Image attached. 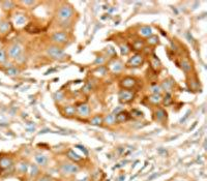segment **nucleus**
<instances>
[{
    "mask_svg": "<svg viewBox=\"0 0 207 181\" xmlns=\"http://www.w3.org/2000/svg\"><path fill=\"white\" fill-rule=\"evenodd\" d=\"M139 34H140L142 38H148L149 36L152 35L151 27H149V26H143V27H141L140 30H139Z\"/></svg>",
    "mask_w": 207,
    "mask_h": 181,
    "instance_id": "obj_14",
    "label": "nucleus"
},
{
    "mask_svg": "<svg viewBox=\"0 0 207 181\" xmlns=\"http://www.w3.org/2000/svg\"><path fill=\"white\" fill-rule=\"evenodd\" d=\"M130 114H132L130 116H133V117H141V116H142V112L136 110V109H134V110L130 112Z\"/></svg>",
    "mask_w": 207,
    "mask_h": 181,
    "instance_id": "obj_37",
    "label": "nucleus"
},
{
    "mask_svg": "<svg viewBox=\"0 0 207 181\" xmlns=\"http://www.w3.org/2000/svg\"><path fill=\"white\" fill-rule=\"evenodd\" d=\"M158 41H160V40H158V35H153V34L147 38V43L149 46H156L158 43Z\"/></svg>",
    "mask_w": 207,
    "mask_h": 181,
    "instance_id": "obj_26",
    "label": "nucleus"
},
{
    "mask_svg": "<svg viewBox=\"0 0 207 181\" xmlns=\"http://www.w3.org/2000/svg\"><path fill=\"white\" fill-rule=\"evenodd\" d=\"M123 63L121 62L120 60H118V59H114V60H112V61H110L109 62V64H108V67L107 68H109L110 69L112 73H119V71H121L123 69Z\"/></svg>",
    "mask_w": 207,
    "mask_h": 181,
    "instance_id": "obj_8",
    "label": "nucleus"
},
{
    "mask_svg": "<svg viewBox=\"0 0 207 181\" xmlns=\"http://www.w3.org/2000/svg\"><path fill=\"white\" fill-rule=\"evenodd\" d=\"M91 89H92L91 85H90V84H86V85L84 86V88H83V92L88 93V92H90V91H91Z\"/></svg>",
    "mask_w": 207,
    "mask_h": 181,
    "instance_id": "obj_38",
    "label": "nucleus"
},
{
    "mask_svg": "<svg viewBox=\"0 0 207 181\" xmlns=\"http://www.w3.org/2000/svg\"><path fill=\"white\" fill-rule=\"evenodd\" d=\"M74 16V10L69 5H62L57 13V17L61 21H69Z\"/></svg>",
    "mask_w": 207,
    "mask_h": 181,
    "instance_id": "obj_2",
    "label": "nucleus"
},
{
    "mask_svg": "<svg viewBox=\"0 0 207 181\" xmlns=\"http://www.w3.org/2000/svg\"><path fill=\"white\" fill-rule=\"evenodd\" d=\"M61 172L63 174H66V175H71V174H75L79 171V167L75 163H63L61 165L60 168Z\"/></svg>",
    "mask_w": 207,
    "mask_h": 181,
    "instance_id": "obj_7",
    "label": "nucleus"
},
{
    "mask_svg": "<svg viewBox=\"0 0 207 181\" xmlns=\"http://www.w3.org/2000/svg\"><path fill=\"white\" fill-rule=\"evenodd\" d=\"M7 74L10 76H17L19 74V71L17 68H14V67H10V68H8Z\"/></svg>",
    "mask_w": 207,
    "mask_h": 181,
    "instance_id": "obj_35",
    "label": "nucleus"
},
{
    "mask_svg": "<svg viewBox=\"0 0 207 181\" xmlns=\"http://www.w3.org/2000/svg\"><path fill=\"white\" fill-rule=\"evenodd\" d=\"M8 55L14 59H19L22 56V47L20 45H13L8 50Z\"/></svg>",
    "mask_w": 207,
    "mask_h": 181,
    "instance_id": "obj_9",
    "label": "nucleus"
},
{
    "mask_svg": "<svg viewBox=\"0 0 207 181\" xmlns=\"http://www.w3.org/2000/svg\"><path fill=\"white\" fill-rule=\"evenodd\" d=\"M63 113H64L65 116L67 117H73L76 115V107L75 106H71V104H69V106H65L64 108H63Z\"/></svg>",
    "mask_w": 207,
    "mask_h": 181,
    "instance_id": "obj_15",
    "label": "nucleus"
},
{
    "mask_svg": "<svg viewBox=\"0 0 207 181\" xmlns=\"http://www.w3.org/2000/svg\"><path fill=\"white\" fill-rule=\"evenodd\" d=\"M13 4H14V3H13L12 1H4V2H2V5H3L4 10H10V8H12Z\"/></svg>",
    "mask_w": 207,
    "mask_h": 181,
    "instance_id": "obj_36",
    "label": "nucleus"
},
{
    "mask_svg": "<svg viewBox=\"0 0 207 181\" xmlns=\"http://www.w3.org/2000/svg\"><path fill=\"white\" fill-rule=\"evenodd\" d=\"M120 52L122 55H127L128 53L130 52V47H128L127 45H125V43H122V45H120Z\"/></svg>",
    "mask_w": 207,
    "mask_h": 181,
    "instance_id": "obj_30",
    "label": "nucleus"
},
{
    "mask_svg": "<svg viewBox=\"0 0 207 181\" xmlns=\"http://www.w3.org/2000/svg\"><path fill=\"white\" fill-rule=\"evenodd\" d=\"M154 117L158 121H164L166 118H167V113L164 109L158 108L155 110V113H154Z\"/></svg>",
    "mask_w": 207,
    "mask_h": 181,
    "instance_id": "obj_13",
    "label": "nucleus"
},
{
    "mask_svg": "<svg viewBox=\"0 0 207 181\" xmlns=\"http://www.w3.org/2000/svg\"><path fill=\"white\" fill-rule=\"evenodd\" d=\"M148 101H149V102H151L152 104H158L162 102L163 97L161 94H152L148 97Z\"/></svg>",
    "mask_w": 207,
    "mask_h": 181,
    "instance_id": "obj_19",
    "label": "nucleus"
},
{
    "mask_svg": "<svg viewBox=\"0 0 207 181\" xmlns=\"http://www.w3.org/2000/svg\"><path fill=\"white\" fill-rule=\"evenodd\" d=\"M92 74H93V76H95V77H97V78H103L108 74V68H107L106 66H103V65H102V66L97 67V69H94V71H92Z\"/></svg>",
    "mask_w": 207,
    "mask_h": 181,
    "instance_id": "obj_12",
    "label": "nucleus"
},
{
    "mask_svg": "<svg viewBox=\"0 0 207 181\" xmlns=\"http://www.w3.org/2000/svg\"><path fill=\"white\" fill-rule=\"evenodd\" d=\"M181 68H182V71H186V73H189V71H192V63L186 59L182 60L181 61Z\"/></svg>",
    "mask_w": 207,
    "mask_h": 181,
    "instance_id": "obj_23",
    "label": "nucleus"
},
{
    "mask_svg": "<svg viewBox=\"0 0 207 181\" xmlns=\"http://www.w3.org/2000/svg\"><path fill=\"white\" fill-rule=\"evenodd\" d=\"M35 160L40 166H46L48 163L47 156L43 155V154H38V155L35 156Z\"/></svg>",
    "mask_w": 207,
    "mask_h": 181,
    "instance_id": "obj_21",
    "label": "nucleus"
},
{
    "mask_svg": "<svg viewBox=\"0 0 207 181\" xmlns=\"http://www.w3.org/2000/svg\"><path fill=\"white\" fill-rule=\"evenodd\" d=\"M173 87H174V81L172 79L165 80L162 83V85H161L162 90H164L166 93H169V94H171V91L173 90Z\"/></svg>",
    "mask_w": 207,
    "mask_h": 181,
    "instance_id": "obj_11",
    "label": "nucleus"
},
{
    "mask_svg": "<svg viewBox=\"0 0 207 181\" xmlns=\"http://www.w3.org/2000/svg\"><path fill=\"white\" fill-rule=\"evenodd\" d=\"M118 97L121 102L127 104V102H130L135 99V93L132 90H128V89H122V90L119 91Z\"/></svg>",
    "mask_w": 207,
    "mask_h": 181,
    "instance_id": "obj_4",
    "label": "nucleus"
},
{
    "mask_svg": "<svg viewBox=\"0 0 207 181\" xmlns=\"http://www.w3.org/2000/svg\"><path fill=\"white\" fill-rule=\"evenodd\" d=\"M143 62H144V57H143L142 54L136 53L128 59V61L126 62V65L128 67H139L143 64Z\"/></svg>",
    "mask_w": 207,
    "mask_h": 181,
    "instance_id": "obj_3",
    "label": "nucleus"
},
{
    "mask_svg": "<svg viewBox=\"0 0 207 181\" xmlns=\"http://www.w3.org/2000/svg\"><path fill=\"white\" fill-rule=\"evenodd\" d=\"M105 62H106V58H105L104 56H99V57H97V59L94 60V64L99 65V66H102Z\"/></svg>",
    "mask_w": 207,
    "mask_h": 181,
    "instance_id": "obj_32",
    "label": "nucleus"
},
{
    "mask_svg": "<svg viewBox=\"0 0 207 181\" xmlns=\"http://www.w3.org/2000/svg\"><path fill=\"white\" fill-rule=\"evenodd\" d=\"M51 40L55 43H57V45H63V43H67V40H69V35H67L64 31H57V32H54V33L52 34Z\"/></svg>",
    "mask_w": 207,
    "mask_h": 181,
    "instance_id": "obj_5",
    "label": "nucleus"
},
{
    "mask_svg": "<svg viewBox=\"0 0 207 181\" xmlns=\"http://www.w3.org/2000/svg\"><path fill=\"white\" fill-rule=\"evenodd\" d=\"M10 30V24L6 21H3L0 23V32L1 33H6Z\"/></svg>",
    "mask_w": 207,
    "mask_h": 181,
    "instance_id": "obj_24",
    "label": "nucleus"
},
{
    "mask_svg": "<svg viewBox=\"0 0 207 181\" xmlns=\"http://www.w3.org/2000/svg\"><path fill=\"white\" fill-rule=\"evenodd\" d=\"M104 121V118L101 116V115H97V116H93L92 118L90 119V124L92 125H101Z\"/></svg>",
    "mask_w": 207,
    "mask_h": 181,
    "instance_id": "obj_22",
    "label": "nucleus"
},
{
    "mask_svg": "<svg viewBox=\"0 0 207 181\" xmlns=\"http://www.w3.org/2000/svg\"><path fill=\"white\" fill-rule=\"evenodd\" d=\"M128 118H130V114L127 112H125V111H121L120 113H118L116 115V122H118V123L124 122L128 120Z\"/></svg>",
    "mask_w": 207,
    "mask_h": 181,
    "instance_id": "obj_16",
    "label": "nucleus"
},
{
    "mask_svg": "<svg viewBox=\"0 0 207 181\" xmlns=\"http://www.w3.org/2000/svg\"><path fill=\"white\" fill-rule=\"evenodd\" d=\"M76 114L81 118H87L90 116V107L87 104H79L76 107Z\"/></svg>",
    "mask_w": 207,
    "mask_h": 181,
    "instance_id": "obj_6",
    "label": "nucleus"
},
{
    "mask_svg": "<svg viewBox=\"0 0 207 181\" xmlns=\"http://www.w3.org/2000/svg\"><path fill=\"white\" fill-rule=\"evenodd\" d=\"M54 99H55L56 101L60 102L64 99V94H63V92H61V91H58V92H56L55 95H54Z\"/></svg>",
    "mask_w": 207,
    "mask_h": 181,
    "instance_id": "obj_33",
    "label": "nucleus"
},
{
    "mask_svg": "<svg viewBox=\"0 0 207 181\" xmlns=\"http://www.w3.org/2000/svg\"><path fill=\"white\" fill-rule=\"evenodd\" d=\"M6 61V54L3 49H0V63H3Z\"/></svg>",
    "mask_w": 207,
    "mask_h": 181,
    "instance_id": "obj_34",
    "label": "nucleus"
},
{
    "mask_svg": "<svg viewBox=\"0 0 207 181\" xmlns=\"http://www.w3.org/2000/svg\"><path fill=\"white\" fill-rule=\"evenodd\" d=\"M162 102H164V104H166V106H169V104H172V102H173V99H172L171 94H169V93H166L165 97H164V99H163V101H162Z\"/></svg>",
    "mask_w": 207,
    "mask_h": 181,
    "instance_id": "obj_31",
    "label": "nucleus"
},
{
    "mask_svg": "<svg viewBox=\"0 0 207 181\" xmlns=\"http://www.w3.org/2000/svg\"><path fill=\"white\" fill-rule=\"evenodd\" d=\"M67 156H69V158H71V160H74V161H80V160H82L81 156L78 155V154L76 153L74 150H69V151H67Z\"/></svg>",
    "mask_w": 207,
    "mask_h": 181,
    "instance_id": "obj_25",
    "label": "nucleus"
},
{
    "mask_svg": "<svg viewBox=\"0 0 207 181\" xmlns=\"http://www.w3.org/2000/svg\"><path fill=\"white\" fill-rule=\"evenodd\" d=\"M136 84H137L136 79L132 77H125L120 82V85L123 89H132L133 87L136 86Z\"/></svg>",
    "mask_w": 207,
    "mask_h": 181,
    "instance_id": "obj_10",
    "label": "nucleus"
},
{
    "mask_svg": "<svg viewBox=\"0 0 207 181\" xmlns=\"http://www.w3.org/2000/svg\"><path fill=\"white\" fill-rule=\"evenodd\" d=\"M15 22H16L17 25H24L26 23V17L23 16V15H18L15 19Z\"/></svg>",
    "mask_w": 207,
    "mask_h": 181,
    "instance_id": "obj_29",
    "label": "nucleus"
},
{
    "mask_svg": "<svg viewBox=\"0 0 207 181\" xmlns=\"http://www.w3.org/2000/svg\"><path fill=\"white\" fill-rule=\"evenodd\" d=\"M12 165V160H10L8 157H3L0 160V167L2 168H7Z\"/></svg>",
    "mask_w": 207,
    "mask_h": 181,
    "instance_id": "obj_28",
    "label": "nucleus"
},
{
    "mask_svg": "<svg viewBox=\"0 0 207 181\" xmlns=\"http://www.w3.org/2000/svg\"><path fill=\"white\" fill-rule=\"evenodd\" d=\"M150 64H151V67L153 69H155V71H158V69L161 68V66H162V63H161L160 59H158L156 56H151V59H150Z\"/></svg>",
    "mask_w": 207,
    "mask_h": 181,
    "instance_id": "obj_17",
    "label": "nucleus"
},
{
    "mask_svg": "<svg viewBox=\"0 0 207 181\" xmlns=\"http://www.w3.org/2000/svg\"><path fill=\"white\" fill-rule=\"evenodd\" d=\"M103 123H106L107 125H113L116 123V115L114 114H109L104 118Z\"/></svg>",
    "mask_w": 207,
    "mask_h": 181,
    "instance_id": "obj_18",
    "label": "nucleus"
},
{
    "mask_svg": "<svg viewBox=\"0 0 207 181\" xmlns=\"http://www.w3.org/2000/svg\"><path fill=\"white\" fill-rule=\"evenodd\" d=\"M150 90H151L152 94H161V92H162L161 85H158V84H152L151 86H150Z\"/></svg>",
    "mask_w": 207,
    "mask_h": 181,
    "instance_id": "obj_27",
    "label": "nucleus"
},
{
    "mask_svg": "<svg viewBox=\"0 0 207 181\" xmlns=\"http://www.w3.org/2000/svg\"><path fill=\"white\" fill-rule=\"evenodd\" d=\"M47 54L52 58V59L55 60H65L69 56L64 53V51L58 46H50L49 48L47 49Z\"/></svg>",
    "mask_w": 207,
    "mask_h": 181,
    "instance_id": "obj_1",
    "label": "nucleus"
},
{
    "mask_svg": "<svg viewBox=\"0 0 207 181\" xmlns=\"http://www.w3.org/2000/svg\"><path fill=\"white\" fill-rule=\"evenodd\" d=\"M144 46H145V43L144 40H136L133 43V49L136 50V51H140V50H143L144 49Z\"/></svg>",
    "mask_w": 207,
    "mask_h": 181,
    "instance_id": "obj_20",
    "label": "nucleus"
}]
</instances>
